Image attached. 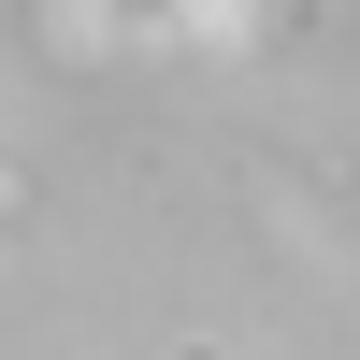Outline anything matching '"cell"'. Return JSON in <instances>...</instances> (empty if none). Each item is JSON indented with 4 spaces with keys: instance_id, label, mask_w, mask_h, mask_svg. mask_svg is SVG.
<instances>
[]
</instances>
